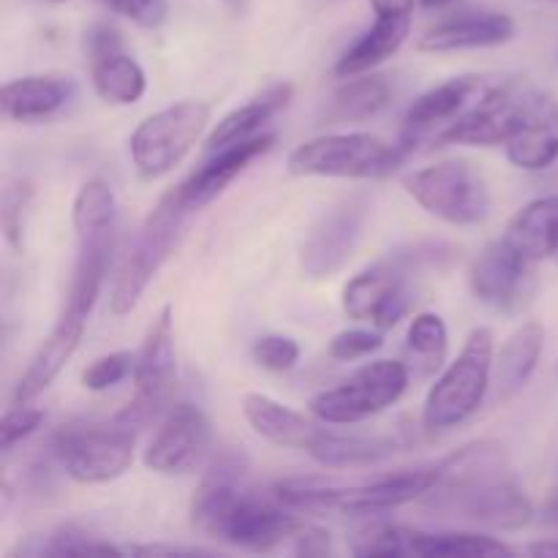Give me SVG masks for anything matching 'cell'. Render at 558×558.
<instances>
[{"label": "cell", "mask_w": 558, "mask_h": 558, "mask_svg": "<svg viewBox=\"0 0 558 558\" xmlns=\"http://www.w3.org/2000/svg\"><path fill=\"white\" fill-rule=\"evenodd\" d=\"M140 430L123 414L109 423H71L52 436V452L74 483H112L134 463Z\"/></svg>", "instance_id": "cell-6"}, {"label": "cell", "mask_w": 558, "mask_h": 558, "mask_svg": "<svg viewBox=\"0 0 558 558\" xmlns=\"http://www.w3.org/2000/svg\"><path fill=\"white\" fill-rule=\"evenodd\" d=\"M191 523L207 537L256 554L294 543L300 529L305 526L303 518L292 515V510L278 505L276 499H256L245 488V461L234 452L216 458L202 477L191 499Z\"/></svg>", "instance_id": "cell-2"}, {"label": "cell", "mask_w": 558, "mask_h": 558, "mask_svg": "<svg viewBox=\"0 0 558 558\" xmlns=\"http://www.w3.org/2000/svg\"><path fill=\"white\" fill-rule=\"evenodd\" d=\"M251 354H254V360L265 371L283 374V371H292L294 365H298L300 347H298V341L289 336H262V338H256Z\"/></svg>", "instance_id": "cell-39"}, {"label": "cell", "mask_w": 558, "mask_h": 558, "mask_svg": "<svg viewBox=\"0 0 558 558\" xmlns=\"http://www.w3.org/2000/svg\"><path fill=\"white\" fill-rule=\"evenodd\" d=\"M47 3H69V0H47Z\"/></svg>", "instance_id": "cell-46"}, {"label": "cell", "mask_w": 558, "mask_h": 558, "mask_svg": "<svg viewBox=\"0 0 558 558\" xmlns=\"http://www.w3.org/2000/svg\"><path fill=\"white\" fill-rule=\"evenodd\" d=\"M243 417L248 420L251 428L276 447H289V450H311L322 428L311 423L305 414L283 407L276 398L265 392H245L243 396Z\"/></svg>", "instance_id": "cell-24"}, {"label": "cell", "mask_w": 558, "mask_h": 558, "mask_svg": "<svg viewBox=\"0 0 558 558\" xmlns=\"http://www.w3.org/2000/svg\"><path fill=\"white\" fill-rule=\"evenodd\" d=\"M398 452V441L390 436H368V434H332L322 428L316 441L311 445L308 456L319 461L322 466L332 469H357L374 466L387 461Z\"/></svg>", "instance_id": "cell-29"}, {"label": "cell", "mask_w": 558, "mask_h": 558, "mask_svg": "<svg viewBox=\"0 0 558 558\" xmlns=\"http://www.w3.org/2000/svg\"><path fill=\"white\" fill-rule=\"evenodd\" d=\"M374 25L338 58L336 76H341V80L374 71L376 65L392 58L409 38V31H412L409 11H374Z\"/></svg>", "instance_id": "cell-23"}, {"label": "cell", "mask_w": 558, "mask_h": 558, "mask_svg": "<svg viewBox=\"0 0 558 558\" xmlns=\"http://www.w3.org/2000/svg\"><path fill=\"white\" fill-rule=\"evenodd\" d=\"M90 82L101 101L118 107L136 104L147 90L145 69L125 49L90 60Z\"/></svg>", "instance_id": "cell-31"}, {"label": "cell", "mask_w": 558, "mask_h": 558, "mask_svg": "<svg viewBox=\"0 0 558 558\" xmlns=\"http://www.w3.org/2000/svg\"><path fill=\"white\" fill-rule=\"evenodd\" d=\"M71 221L76 232V262L58 319L87 327L93 305L107 281L114 234H118V202L107 180L93 178L76 191Z\"/></svg>", "instance_id": "cell-3"}, {"label": "cell", "mask_w": 558, "mask_h": 558, "mask_svg": "<svg viewBox=\"0 0 558 558\" xmlns=\"http://www.w3.org/2000/svg\"><path fill=\"white\" fill-rule=\"evenodd\" d=\"M494 332L474 327L461 354L441 371L423 403V425L428 430H450L480 412L494 381Z\"/></svg>", "instance_id": "cell-5"}, {"label": "cell", "mask_w": 558, "mask_h": 558, "mask_svg": "<svg viewBox=\"0 0 558 558\" xmlns=\"http://www.w3.org/2000/svg\"><path fill=\"white\" fill-rule=\"evenodd\" d=\"M396 87L381 74H357L349 76L327 104V120L330 123H363L376 118L390 107Z\"/></svg>", "instance_id": "cell-30"}, {"label": "cell", "mask_w": 558, "mask_h": 558, "mask_svg": "<svg viewBox=\"0 0 558 558\" xmlns=\"http://www.w3.org/2000/svg\"><path fill=\"white\" fill-rule=\"evenodd\" d=\"M213 447L210 417L194 403H178L158 425L145 450V466L163 477H178L199 469Z\"/></svg>", "instance_id": "cell-13"}, {"label": "cell", "mask_w": 558, "mask_h": 558, "mask_svg": "<svg viewBox=\"0 0 558 558\" xmlns=\"http://www.w3.org/2000/svg\"><path fill=\"white\" fill-rule=\"evenodd\" d=\"M136 354L131 352H112L104 354V357L93 360L90 365L82 374V387L90 392H104L118 387L120 381H125L129 376H134Z\"/></svg>", "instance_id": "cell-37"}, {"label": "cell", "mask_w": 558, "mask_h": 558, "mask_svg": "<svg viewBox=\"0 0 558 558\" xmlns=\"http://www.w3.org/2000/svg\"><path fill=\"white\" fill-rule=\"evenodd\" d=\"M82 556V554H112L123 556L129 554L125 548H114V545L101 543L98 537H90L87 532L76 526H58L47 534H36L27 537L25 545L11 550V556Z\"/></svg>", "instance_id": "cell-34"}, {"label": "cell", "mask_w": 558, "mask_h": 558, "mask_svg": "<svg viewBox=\"0 0 558 558\" xmlns=\"http://www.w3.org/2000/svg\"><path fill=\"white\" fill-rule=\"evenodd\" d=\"M33 189L27 180H14L3 191V232L14 251L25 248V218L31 210Z\"/></svg>", "instance_id": "cell-36"}, {"label": "cell", "mask_w": 558, "mask_h": 558, "mask_svg": "<svg viewBox=\"0 0 558 558\" xmlns=\"http://www.w3.org/2000/svg\"><path fill=\"white\" fill-rule=\"evenodd\" d=\"M123 49V36L114 25L109 22H93L85 31V54L87 63L96 58H104V54H112Z\"/></svg>", "instance_id": "cell-42"}, {"label": "cell", "mask_w": 558, "mask_h": 558, "mask_svg": "<svg viewBox=\"0 0 558 558\" xmlns=\"http://www.w3.org/2000/svg\"><path fill=\"white\" fill-rule=\"evenodd\" d=\"M82 336H85V327L71 325V322L58 319L54 322L52 332L44 338L41 347L36 349L33 360L27 363L25 374L16 381L14 392H11V403H31L52 385L60 376V371L65 368L74 352L80 349Z\"/></svg>", "instance_id": "cell-25"}, {"label": "cell", "mask_w": 558, "mask_h": 558, "mask_svg": "<svg viewBox=\"0 0 558 558\" xmlns=\"http://www.w3.org/2000/svg\"><path fill=\"white\" fill-rule=\"evenodd\" d=\"M474 298L499 314H515L534 294V262L512 248L505 238L485 245L469 267Z\"/></svg>", "instance_id": "cell-14"}, {"label": "cell", "mask_w": 558, "mask_h": 558, "mask_svg": "<svg viewBox=\"0 0 558 558\" xmlns=\"http://www.w3.org/2000/svg\"><path fill=\"white\" fill-rule=\"evenodd\" d=\"M488 82L477 74H461L441 85L425 90L417 101L409 107L401 125V142L398 145L412 153L420 142H436L456 120H461L474 104L488 90Z\"/></svg>", "instance_id": "cell-16"}, {"label": "cell", "mask_w": 558, "mask_h": 558, "mask_svg": "<svg viewBox=\"0 0 558 558\" xmlns=\"http://www.w3.org/2000/svg\"><path fill=\"white\" fill-rule=\"evenodd\" d=\"M507 158L523 172H545L558 161V101L550 93L526 87Z\"/></svg>", "instance_id": "cell-17"}, {"label": "cell", "mask_w": 558, "mask_h": 558, "mask_svg": "<svg viewBox=\"0 0 558 558\" xmlns=\"http://www.w3.org/2000/svg\"><path fill=\"white\" fill-rule=\"evenodd\" d=\"M447 349H450V332L445 319L430 311L414 316L407 330V352L417 374L428 376L439 371L447 360Z\"/></svg>", "instance_id": "cell-33"}, {"label": "cell", "mask_w": 558, "mask_h": 558, "mask_svg": "<svg viewBox=\"0 0 558 558\" xmlns=\"http://www.w3.org/2000/svg\"><path fill=\"white\" fill-rule=\"evenodd\" d=\"M112 14L140 27H161L169 16L167 0H101Z\"/></svg>", "instance_id": "cell-41"}, {"label": "cell", "mask_w": 558, "mask_h": 558, "mask_svg": "<svg viewBox=\"0 0 558 558\" xmlns=\"http://www.w3.org/2000/svg\"><path fill=\"white\" fill-rule=\"evenodd\" d=\"M526 554L532 556H558V539H543V543L526 545Z\"/></svg>", "instance_id": "cell-44"}, {"label": "cell", "mask_w": 558, "mask_h": 558, "mask_svg": "<svg viewBox=\"0 0 558 558\" xmlns=\"http://www.w3.org/2000/svg\"><path fill=\"white\" fill-rule=\"evenodd\" d=\"M526 87L521 82H501L490 85L477 104L450 125L434 145H477L496 147L507 145L515 129L518 112Z\"/></svg>", "instance_id": "cell-18"}, {"label": "cell", "mask_w": 558, "mask_h": 558, "mask_svg": "<svg viewBox=\"0 0 558 558\" xmlns=\"http://www.w3.org/2000/svg\"><path fill=\"white\" fill-rule=\"evenodd\" d=\"M407 194L450 227H477L490 213V191L483 174L461 158L430 163L403 178Z\"/></svg>", "instance_id": "cell-10"}, {"label": "cell", "mask_w": 558, "mask_h": 558, "mask_svg": "<svg viewBox=\"0 0 558 558\" xmlns=\"http://www.w3.org/2000/svg\"><path fill=\"white\" fill-rule=\"evenodd\" d=\"M129 554H140V556H207L210 550L202 548H180V545H131L125 548Z\"/></svg>", "instance_id": "cell-43"}, {"label": "cell", "mask_w": 558, "mask_h": 558, "mask_svg": "<svg viewBox=\"0 0 558 558\" xmlns=\"http://www.w3.org/2000/svg\"><path fill=\"white\" fill-rule=\"evenodd\" d=\"M292 93L294 87L289 85V82H278V85L267 87L262 96L251 98L243 107L232 109V112H229L227 118L218 120L216 129L210 131V136H207V150L213 153L218 150V147L245 142L251 140V136L259 134V131L265 129L289 101H292Z\"/></svg>", "instance_id": "cell-28"}, {"label": "cell", "mask_w": 558, "mask_h": 558, "mask_svg": "<svg viewBox=\"0 0 558 558\" xmlns=\"http://www.w3.org/2000/svg\"><path fill=\"white\" fill-rule=\"evenodd\" d=\"M518 554L505 539L477 532H420L414 529L412 556L447 558V556H512Z\"/></svg>", "instance_id": "cell-32"}, {"label": "cell", "mask_w": 558, "mask_h": 558, "mask_svg": "<svg viewBox=\"0 0 558 558\" xmlns=\"http://www.w3.org/2000/svg\"><path fill=\"white\" fill-rule=\"evenodd\" d=\"M409 153L374 134H325L303 142L289 153L287 169L294 178H381L390 174Z\"/></svg>", "instance_id": "cell-8"}, {"label": "cell", "mask_w": 558, "mask_h": 558, "mask_svg": "<svg viewBox=\"0 0 558 558\" xmlns=\"http://www.w3.org/2000/svg\"><path fill=\"white\" fill-rule=\"evenodd\" d=\"M368 210V199L357 194L343 199L341 205L319 218V223L311 229L308 240L303 243V254H300V267L305 276L322 281V278L336 276L352 259L354 248L363 238Z\"/></svg>", "instance_id": "cell-15"}, {"label": "cell", "mask_w": 558, "mask_h": 558, "mask_svg": "<svg viewBox=\"0 0 558 558\" xmlns=\"http://www.w3.org/2000/svg\"><path fill=\"white\" fill-rule=\"evenodd\" d=\"M515 36V20L501 11H474L450 16L420 36V52H463V49L501 47Z\"/></svg>", "instance_id": "cell-21"}, {"label": "cell", "mask_w": 558, "mask_h": 558, "mask_svg": "<svg viewBox=\"0 0 558 558\" xmlns=\"http://www.w3.org/2000/svg\"><path fill=\"white\" fill-rule=\"evenodd\" d=\"M191 210L180 199L178 189L161 196L150 216L136 232L134 243L129 245L125 256L120 259L118 272L112 278V289H109V311L114 316H125L140 305L142 294L153 283L169 256L178 251L180 238H183L185 221H189Z\"/></svg>", "instance_id": "cell-4"}, {"label": "cell", "mask_w": 558, "mask_h": 558, "mask_svg": "<svg viewBox=\"0 0 558 558\" xmlns=\"http://www.w3.org/2000/svg\"><path fill=\"white\" fill-rule=\"evenodd\" d=\"M210 123V104L183 98L147 114L131 134V161L145 180H158L180 167Z\"/></svg>", "instance_id": "cell-9"}, {"label": "cell", "mask_w": 558, "mask_h": 558, "mask_svg": "<svg viewBox=\"0 0 558 558\" xmlns=\"http://www.w3.org/2000/svg\"><path fill=\"white\" fill-rule=\"evenodd\" d=\"M385 347L381 332L374 330H343L330 341V357L341 360V363H352V360H363L368 354L379 352Z\"/></svg>", "instance_id": "cell-40"}, {"label": "cell", "mask_w": 558, "mask_h": 558, "mask_svg": "<svg viewBox=\"0 0 558 558\" xmlns=\"http://www.w3.org/2000/svg\"><path fill=\"white\" fill-rule=\"evenodd\" d=\"M76 85L69 76L33 74L3 85V114L14 123H44L69 107Z\"/></svg>", "instance_id": "cell-22"}, {"label": "cell", "mask_w": 558, "mask_h": 558, "mask_svg": "<svg viewBox=\"0 0 558 558\" xmlns=\"http://www.w3.org/2000/svg\"><path fill=\"white\" fill-rule=\"evenodd\" d=\"M436 259V248H412L409 254L398 251L374 262L343 287V314L354 322H371L376 330H392L412 308V272L434 265Z\"/></svg>", "instance_id": "cell-7"}, {"label": "cell", "mask_w": 558, "mask_h": 558, "mask_svg": "<svg viewBox=\"0 0 558 558\" xmlns=\"http://www.w3.org/2000/svg\"><path fill=\"white\" fill-rule=\"evenodd\" d=\"M276 145V134H256L245 142H234V145L218 147L213 150V158L202 169H196L185 183L178 185V194L183 205L191 213L202 210L210 205L213 199L223 194L256 158L272 150Z\"/></svg>", "instance_id": "cell-19"}, {"label": "cell", "mask_w": 558, "mask_h": 558, "mask_svg": "<svg viewBox=\"0 0 558 558\" xmlns=\"http://www.w3.org/2000/svg\"><path fill=\"white\" fill-rule=\"evenodd\" d=\"M543 347L545 327L539 322H526L507 338L494 365L496 392H499L501 401H510L529 385V379L537 371L539 357H543Z\"/></svg>", "instance_id": "cell-27"}, {"label": "cell", "mask_w": 558, "mask_h": 558, "mask_svg": "<svg viewBox=\"0 0 558 558\" xmlns=\"http://www.w3.org/2000/svg\"><path fill=\"white\" fill-rule=\"evenodd\" d=\"M507 243L529 262H558V194L539 196L515 213L505 234Z\"/></svg>", "instance_id": "cell-26"}, {"label": "cell", "mask_w": 558, "mask_h": 558, "mask_svg": "<svg viewBox=\"0 0 558 558\" xmlns=\"http://www.w3.org/2000/svg\"><path fill=\"white\" fill-rule=\"evenodd\" d=\"M409 387V368L401 360H374L341 385L311 398V414L325 425H357L390 409Z\"/></svg>", "instance_id": "cell-11"}, {"label": "cell", "mask_w": 558, "mask_h": 558, "mask_svg": "<svg viewBox=\"0 0 558 558\" xmlns=\"http://www.w3.org/2000/svg\"><path fill=\"white\" fill-rule=\"evenodd\" d=\"M414 545V529L398 526V523H371V526L360 529L352 537V550L354 556H385V558H398V556H412Z\"/></svg>", "instance_id": "cell-35"}, {"label": "cell", "mask_w": 558, "mask_h": 558, "mask_svg": "<svg viewBox=\"0 0 558 558\" xmlns=\"http://www.w3.org/2000/svg\"><path fill=\"white\" fill-rule=\"evenodd\" d=\"M439 480V463L436 466L403 469V472L387 474L374 483L357 485V488H338V512L349 515H379V512L398 510V507L417 501L428 494Z\"/></svg>", "instance_id": "cell-20"}, {"label": "cell", "mask_w": 558, "mask_h": 558, "mask_svg": "<svg viewBox=\"0 0 558 558\" xmlns=\"http://www.w3.org/2000/svg\"><path fill=\"white\" fill-rule=\"evenodd\" d=\"M428 510L494 532H521L534 507L496 441H474L439 463V480L423 496Z\"/></svg>", "instance_id": "cell-1"}, {"label": "cell", "mask_w": 558, "mask_h": 558, "mask_svg": "<svg viewBox=\"0 0 558 558\" xmlns=\"http://www.w3.org/2000/svg\"><path fill=\"white\" fill-rule=\"evenodd\" d=\"M178 385V349H174L172 305H163L153 319L134 365V401L123 417L134 425H147L167 409Z\"/></svg>", "instance_id": "cell-12"}, {"label": "cell", "mask_w": 558, "mask_h": 558, "mask_svg": "<svg viewBox=\"0 0 558 558\" xmlns=\"http://www.w3.org/2000/svg\"><path fill=\"white\" fill-rule=\"evenodd\" d=\"M420 3H423L425 9H441V5L452 3V0H420Z\"/></svg>", "instance_id": "cell-45"}, {"label": "cell", "mask_w": 558, "mask_h": 558, "mask_svg": "<svg viewBox=\"0 0 558 558\" xmlns=\"http://www.w3.org/2000/svg\"><path fill=\"white\" fill-rule=\"evenodd\" d=\"M41 409L31 407V403H11L9 412L3 414V423H0V450L9 456L16 445L31 439V436L41 428Z\"/></svg>", "instance_id": "cell-38"}]
</instances>
